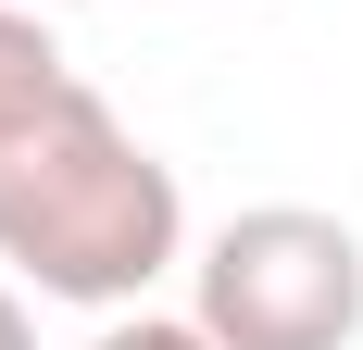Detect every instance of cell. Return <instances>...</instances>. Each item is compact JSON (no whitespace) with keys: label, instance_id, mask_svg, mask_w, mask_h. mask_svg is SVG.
<instances>
[{"label":"cell","instance_id":"obj_1","mask_svg":"<svg viewBox=\"0 0 363 350\" xmlns=\"http://www.w3.org/2000/svg\"><path fill=\"white\" fill-rule=\"evenodd\" d=\"M0 263L38 300L88 313H125L188 263L176 163H150L88 75H50L38 101L0 113Z\"/></svg>","mask_w":363,"mask_h":350},{"label":"cell","instance_id":"obj_2","mask_svg":"<svg viewBox=\"0 0 363 350\" xmlns=\"http://www.w3.org/2000/svg\"><path fill=\"white\" fill-rule=\"evenodd\" d=\"M188 276H201L188 313L213 325V350H351L363 338V238L313 201L225 213Z\"/></svg>","mask_w":363,"mask_h":350},{"label":"cell","instance_id":"obj_3","mask_svg":"<svg viewBox=\"0 0 363 350\" xmlns=\"http://www.w3.org/2000/svg\"><path fill=\"white\" fill-rule=\"evenodd\" d=\"M50 75H75V63H63V38H50V13H38V0H0V113L38 101Z\"/></svg>","mask_w":363,"mask_h":350},{"label":"cell","instance_id":"obj_4","mask_svg":"<svg viewBox=\"0 0 363 350\" xmlns=\"http://www.w3.org/2000/svg\"><path fill=\"white\" fill-rule=\"evenodd\" d=\"M88 350H213V325L201 313H150V300H125V313H101V338Z\"/></svg>","mask_w":363,"mask_h":350},{"label":"cell","instance_id":"obj_5","mask_svg":"<svg viewBox=\"0 0 363 350\" xmlns=\"http://www.w3.org/2000/svg\"><path fill=\"white\" fill-rule=\"evenodd\" d=\"M0 350H38V325H26V300L0 288Z\"/></svg>","mask_w":363,"mask_h":350},{"label":"cell","instance_id":"obj_6","mask_svg":"<svg viewBox=\"0 0 363 350\" xmlns=\"http://www.w3.org/2000/svg\"><path fill=\"white\" fill-rule=\"evenodd\" d=\"M38 13H75V0H38Z\"/></svg>","mask_w":363,"mask_h":350}]
</instances>
